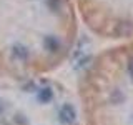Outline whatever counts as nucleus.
Segmentation results:
<instances>
[{
  "mask_svg": "<svg viewBox=\"0 0 133 125\" xmlns=\"http://www.w3.org/2000/svg\"><path fill=\"white\" fill-rule=\"evenodd\" d=\"M115 33H116V37H123V39L133 37V23L127 22V20H120L115 27Z\"/></svg>",
  "mask_w": 133,
  "mask_h": 125,
  "instance_id": "nucleus-1",
  "label": "nucleus"
},
{
  "mask_svg": "<svg viewBox=\"0 0 133 125\" xmlns=\"http://www.w3.org/2000/svg\"><path fill=\"white\" fill-rule=\"evenodd\" d=\"M43 48L50 53H57L60 50V40L57 37H45L43 39Z\"/></svg>",
  "mask_w": 133,
  "mask_h": 125,
  "instance_id": "nucleus-2",
  "label": "nucleus"
},
{
  "mask_svg": "<svg viewBox=\"0 0 133 125\" xmlns=\"http://www.w3.org/2000/svg\"><path fill=\"white\" fill-rule=\"evenodd\" d=\"M12 55H14V58H17V60L25 62V60L28 58V50H27V47L17 43V45H14V47H12Z\"/></svg>",
  "mask_w": 133,
  "mask_h": 125,
  "instance_id": "nucleus-3",
  "label": "nucleus"
},
{
  "mask_svg": "<svg viewBox=\"0 0 133 125\" xmlns=\"http://www.w3.org/2000/svg\"><path fill=\"white\" fill-rule=\"evenodd\" d=\"M52 98H53V92L50 90V89H42L38 92V100H40L42 103H48Z\"/></svg>",
  "mask_w": 133,
  "mask_h": 125,
  "instance_id": "nucleus-4",
  "label": "nucleus"
},
{
  "mask_svg": "<svg viewBox=\"0 0 133 125\" xmlns=\"http://www.w3.org/2000/svg\"><path fill=\"white\" fill-rule=\"evenodd\" d=\"M47 5L52 12H58L60 10V5H62V0H47Z\"/></svg>",
  "mask_w": 133,
  "mask_h": 125,
  "instance_id": "nucleus-5",
  "label": "nucleus"
},
{
  "mask_svg": "<svg viewBox=\"0 0 133 125\" xmlns=\"http://www.w3.org/2000/svg\"><path fill=\"white\" fill-rule=\"evenodd\" d=\"M127 73H128V77L133 80V58H130L128 64H127Z\"/></svg>",
  "mask_w": 133,
  "mask_h": 125,
  "instance_id": "nucleus-6",
  "label": "nucleus"
},
{
  "mask_svg": "<svg viewBox=\"0 0 133 125\" xmlns=\"http://www.w3.org/2000/svg\"><path fill=\"white\" fill-rule=\"evenodd\" d=\"M2 112H3V105H2V103H0V114H2Z\"/></svg>",
  "mask_w": 133,
  "mask_h": 125,
  "instance_id": "nucleus-7",
  "label": "nucleus"
}]
</instances>
